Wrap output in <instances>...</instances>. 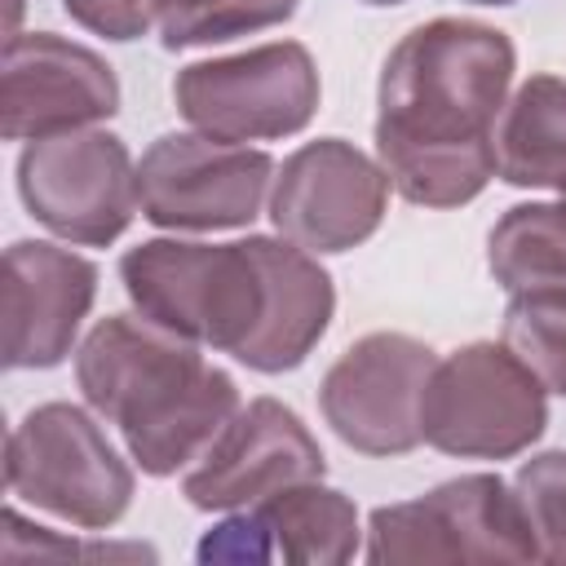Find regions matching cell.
Returning a JSON list of instances; mask_svg holds the SVG:
<instances>
[{"label": "cell", "mask_w": 566, "mask_h": 566, "mask_svg": "<svg viewBox=\"0 0 566 566\" xmlns=\"http://www.w3.org/2000/svg\"><path fill=\"white\" fill-rule=\"evenodd\" d=\"M517 49L478 18L411 27L376 84V159L416 208H464L495 177L491 128L509 102Z\"/></svg>", "instance_id": "obj_1"}, {"label": "cell", "mask_w": 566, "mask_h": 566, "mask_svg": "<svg viewBox=\"0 0 566 566\" xmlns=\"http://www.w3.org/2000/svg\"><path fill=\"white\" fill-rule=\"evenodd\" d=\"M203 345L133 314H106L75 345L84 402L119 429L146 478L190 469L243 407L230 371L203 363Z\"/></svg>", "instance_id": "obj_2"}, {"label": "cell", "mask_w": 566, "mask_h": 566, "mask_svg": "<svg viewBox=\"0 0 566 566\" xmlns=\"http://www.w3.org/2000/svg\"><path fill=\"white\" fill-rule=\"evenodd\" d=\"M119 283L142 318L230 358L265 314V270L252 239H142L119 256Z\"/></svg>", "instance_id": "obj_3"}, {"label": "cell", "mask_w": 566, "mask_h": 566, "mask_svg": "<svg viewBox=\"0 0 566 566\" xmlns=\"http://www.w3.org/2000/svg\"><path fill=\"white\" fill-rule=\"evenodd\" d=\"M548 429V389L504 340H469L433 363L420 433L455 460H513Z\"/></svg>", "instance_id": "obj_4"}, {"label": "cell", "mask_w": 566, "mask_h": 566, "mask_svg": "<svg viewBox=\"0 0 566 566\" xmlns=\"http://www.w3.org/2000/svg\"><path fill=\"white\" fill-rule=\"evenodd\" d=\"M4 486L80 531H111L133 504V464L75 402L31 407L4 442Z\"/></svg>", "instance_id": "obj_5"}, {"label": "cell", "mask_w": 566, "mask_h": 566, "mask_svg": "<svg viewBox=\"0 0 566 566\" xmlns=\"http://www.w3.org/2000/svg\"><path fill=\"white\" fill-rule=\"evenodd\" d=\"M318 66L301 40H270L230 57L190 62L172 80L177 115L221 142H283L318 115Z\"/></svg>", "instance_id": "obj_6"}, {"label": "cell", "mask_w": 566, "mask_h": 566, "mask_svg": "<svg viewBox=\"0 0 566 566\" xmlns=\"http://www.w3.org/2000/svg\"><path fill=\"white\" fill-rule=\"evenodd\" d=\"M363 557L398 562H539L513 482L500 473H460L420 500L380 504L367 517Z\"/></svg>", "instance_id": "obj_7"}, {"label": "cell", "mask_w": 566, "mask_h": 566, "mask_svg": "<svg viewBox=\"0 0 566 566\" xmlns=\"http://www.w3.org/2000/svg\"><path fill=\"white\" fill-rule=\"evenodd\" d=\"M13 177L22 208L75 248H111L142 212L137 164L124 137L106 128H71L27 142Z\"/></svg>", "instance_id": "obj_8"}, {"label": "cell", "mask_w": 566, "mask_h": 566, "mask_svg": "<svg viewBox=\"0 0 566 566\" xmlns=\"http://www.w3.org/2000/svg\"><path fill=\"white\" fill-rule=\"evenodd\" d=\"M274 159L261 146L208 133H164L137 159L142 217L172 234L243 230L261 217L274 186Z\"/></svg>", "instance_id": "obj_9"}, {"label": "cell", "mask_w": 566, "mask_h": 566, "mask_svg": "<svg viewBox=\"0 0 566 566\" xmlns=\"http://www.w3.org/2000/svg\"><path fill=\"white\" fill-rule=\"evenodd\" d=\"M438 354L407 332L358 336L318 385V411L327 429L358 455H407L424 442L420 398Z\"/></svg>", "instance_id": "obj_10"}, {"label": "cell", "mask_w": 566, "mask_h": 566, "mask_svg": "<svg viewBox=\"0 0 566 566\" xmlns=\"http://www.w3.org/2000/svg\"><path fill=\"white\" fill-rule=\"evenodd\" d=\"M389 172L345 137L296 146L270 186V221L283 239L314 256L367 243L389 212Z\"/></svg>", "instance_id": "obj_11"}, {"label": "cell", "mask_w": 566, "mask_h": 566, "mask_svg": "<svg viewBox=\"0 0 566 566\" xmlns=\"http://www.w3.org/2000/svg\"><path fill=\"white\" fill-rule=\"evenodd\" d=\"M327 455L310 424L279 398L261 394L243 402L212 447L186 469L181 495L203 513L252 509L265 495L323 478Z\"/></svg>", "instance_id": "obj_12"}, {"label": "cell", "mask_w": 566, "mask_h": 566, "mask_svg": "<svg viewBox=\"0 0 566 566\" xmlns=\"http://www.w3.org/2000/svg\"><path fill=\"white\" fill-rule=\"evenodd\" d=\"M119 111L115 66L53 31H13L0 71L4 142H40L71 128H93Z\"/></svg>", "instance_id": "obj_13"}, {"label": "cell", "mask_w": 566, "mask_h": 566, "mask_svg": "<svg viewBox=\"0 0 566 566\" xmlns=\"http://www.w3.org/2000/svg\"><path fill=\"white\" fill-rule=\"evenodd\" d=\"M97 301V265L49 239L4 248V367L49 371L75 354Z\"/></svg>", "instance_id": "obj_14"}, {"label": "cell", "mask_w": 566, "mask_h": 566, "mask_svg": "<svg viewBox=\"0 0 566 566\" xmlns=\"http://www.w3.org/2000/svg\"><path fill=\"white\" fill-rule=\"evenodd\" d=\"M248 239L265 270V314L261 327L248 336V345L234 354V363L261 376H283L296 371L327 336L336 314V287L332 274L318 265V256L296 248L292 239L283 234L279 239L248 234Z\"/></svg>", "instance_id": "obj_15"}, {"label": "cell", "mask_w": 566, "mask_h": 566, "mask_svg": "<svg viewBox=\"0 0 566 566\" xmlns=\"http://www.w3.org/2000/svg\"><path fill=\"white\" fill-rule=\"evenodd\" d=\"M495 177L517 190H566V80H522L491 128Z\"/></svg>", "instance_id": "obj_16"}, {"label": "cell", "mask_w": 566, "mask_h": 566, "mask_svg": "<svg viewBox=\"0 0 566 566\" xmlns=\"http://www.w3.org/2000/svg\"><path fill=\"white\" fill-rule=\"evenodd\" d=\"M261 517L274 562L287 566H345L363 553V522L345 491L323 486V478L283 486L252 504Z\"/></svg>", "instance_id": "obj_17"}, {"label": "cell", "mask_w": 566, "mask_h": 566, "mask_svg": "<svg viewBox=\"0 0 566 566\" xmlns=\"http://www.w3.org/2000/svg\"><path fill=\"white\" fill-rule=\"evenodd\" d=\"M486 270L509 296H566V199L500 212L486 234Z\"/></svg>", "instance_id": "obj_18"}, {"label": "cell", "mask_w": 566, "mask_h": 566, "mask_svg": "<svg viewBox=\"0 0 566 566\" xmlns=\"http://www.w3.org/2000/svg\"><path fill=\"white\" fill-rule=\"evenodd\" d=\"M301 0H164L159 4V40L164 49H203L226 44L252 31L283 27Z\"/></svg>", "instance_id": "obj_19"}, {"label": "cell", "mask_w": 566, "mask_h": 566, "mask_svg": "<svg viewBox=\"0 0 566 566\" xmlns=\"http://www.w3.org/2000/svg\"><path fill=\"white\" fill-rule=\"evenodd\" d=\"M500 340L548 394L566 398V296H509Z\"/></svg>", "instance_id": "obj_20"}, {"label": "cell", "mask_w": 566, "mask_h": 566, "mask_svg": "<svg viewBox=\"0 0 566 566\" xmlns=\"http://www.w3.org/2000/svg\"><path fill=\"white\" fill-rule=\"evenodd\" d=\"M513 495L539 562L566 566V451H535L513 473Z\"/></svg>", "instance_id": "obj_21"}, {"label": "cell", "mask_w": 566, "mask_h": 566, "mask_svg": "<svg viewBox=\"0 0 566 566\" xmlns=\"http://www.w3.org/2000/svg\"><path fill=\"white\" fill-rule=\"evenodd\" d=\"M195 557L203 566H212V562L261 566V562H274V548H270V535H265V526L252 509H230L212 531H203Z\"/></svg>", "instance_id": "obj_22"}, {"label": "cell", "mask_w": 566, "mask_h": 566, "mask_svg": "<svg viewBox=\"0 0 566 566\" xmlns=\"http://www.w3.org/2000/svg\"><path fill=\"white\" fill-rule=\"evenodd\" d=\"M164 0H62L66 18L111 44H133L159 22Z\"/></svg>", "instance_id": "obj_23"}, {"label": "cell", "mask_w": 566, "mask_h": 566, "mask_svg": "<svg viewBox=\"0 0 566 566\" xmlns=\"http://www.w3.org/2000/svg\"><path fill=\"white\" fill-rule=\"evenodd\" d=\"M363 4H376V9H389V4H407V0H363Z\"/></svg>", "instance_id": "obj_24"}, {"label": "cell", "mask_w": 566, "mask_h": 566, "mask_svg": "<svg viewBox=\"0 0 566 566\" xmlns=\"http://www.w3.org/2000/svg\"><path fill=\"white\" fill-rule=\"evenodd\" d=\"M464 4H517V0H464Z\"/></svg>", "instance_id": "obj_25"}, {"label": "cell", "mask_w": 566, "mask_h": 566, "mask_svg": "<svg viewBox=\"0 0 566 566\" xmlns=\"http://www.w3.org/2000/svg\"><path fill=\"white\" fill-rule=\"evenodd\" d=\"M562 199H566V190H562Z\"/></svg>", "instance_id": "obj_26"}]
</instances>
